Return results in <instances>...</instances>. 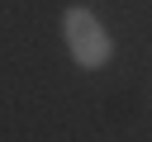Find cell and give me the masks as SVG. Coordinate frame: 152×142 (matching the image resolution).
Returning a JSON list of instances; mask_svg holds the SVG:
<instances>
[{"label":"cell","instance_id":"6da1fadb","mask_svg":"<svg viewBox=\"0 0 152 142\" xmlns=\"http://www.w3.org/2000/svg\"><path fill=\"white\" fill-rule=\"evenodd\" d=\"M62 38H66L71 62H76V66H86V71H100V66L114 57L109 33L100 28V19H95L86 5H71V9L62 14Z\"/></svg>","mask_w":152,"mask_h":142}]
</instances>
